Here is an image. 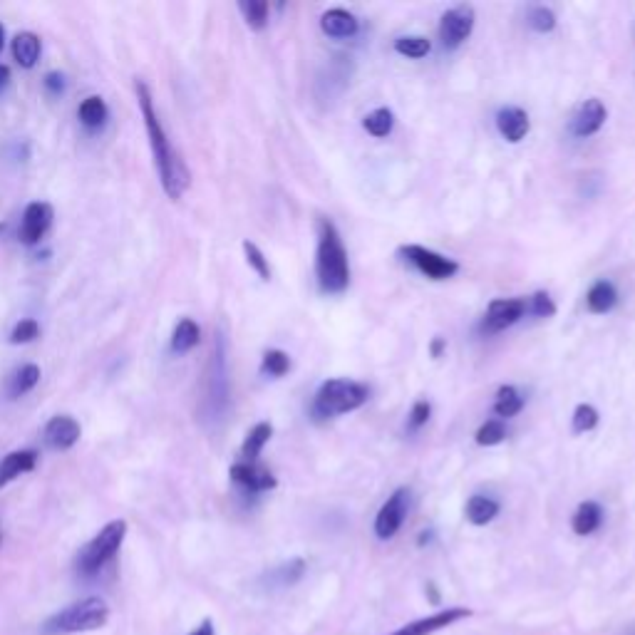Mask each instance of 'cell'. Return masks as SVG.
<instances>
[{
  "label": "cell",
  "mask_w": 635,
  "mask_h": 635,
  "mask_svg": "<svg viewBox=\"0 0 635 635\" xmlns=\"http://www.w3.org/2000/svg\"><path fill=\"white\" fill-rule=\"evenodd\" d=\"M134 90H137L139 110H142L144 127H147L149 144H152V154H154V162H157V172H159V179H162V187L164 191H167L169 199L174 201L182 199L184 191L189 189V182H191L187 162L179 157V152L172 147V142H169L162 120H159L157 110H154V100H152V92H149L147 82L137 80L134 82Z\"/></svg>",
  "instance_id": "obj_1"
},
{
  "label": "cell",
  "mask_w": 635,
  "mask_h": 635,
  "mask_svg": "<svg viewBox=\"0 0 635 635\" xmlns=\"http://www.w3.org/2000/svg\"><path fill=\"white\" fill-rule=\"evenodd\" d=\"M318 256H316V273L318 283L325 293H343L350 283L348 254L340 241L338 229L333 221L323 219L318 226Z\"/></svg>",
  "instance_id": "obj_2"
},
{
  "label": "cell",
  "mask_w": 635,
  "mask_h": 635,
  "mask_svg": "<svg viewBox=\"0 0 635 635\" xmlns=\"http://www.w3.org/2000/svg\"><path fill=\"white\" fill-rule=\"evenodd\" d=\"M110 621V606L102 598H82V601L70 603L63 611L53 613L43 623L45 635H72V633H90L100 631Z\"/></svg>",
  "instance_id": "obj_3"
},
{
  "label": "cell",
  "mask_w": 635,
  "mask_h": 635,
  "mask_svg": "<svg viewBox=\"0 0 635 635\" xmlns=\"http://www.w3.org/2000/svg\"><path fill=\"white\" fill-rule=\"evenodd\" d=\"M368 400V387L355 380H328L318 390L316 402H313V417L316 420H328V417L345 415V412L358 410Z\"/></svg>",
  "instance_id": "obj_4"
},
{
  "label": "cell",
  "mask_w": 635,
  "mask_h": 635,
  "mask_svg": "<svg viewBox=\"0 0 635 635\" xmlns=\"http://www.w3.org/2000/svg\"><path fill=\"white\" fill-rule=\"evenodd\" d=\"M125 536H127V521L122 519L110 521V524H107L105 529L95 536V539L87 541L85 549L80 551V556H77V571L85 573V576H95V573H100L112 559H115L122 541H125Z\"/></svg>",
  "instance_id": "obj_5"
},
{
  "label": "cell",
  "mask_w": 635,
  "mask_h": 635,
  "mask_svg": "<svg viewBox=\"0 0 635 635\" xmlns=\"http://www.w3.org/2000/svg\"><path fill=\"white\" fill-rule=\"evenodd\" d=\"M400 254L405 256L407 263H412L417 271L425 273L432 281H445V278H452L459 271L457 261L435 254V251L425 249V246H402Z\"/></svg>",
  "instance_id": "obj_6"
},
{
  "label": "cell",
  "mask_w": 635,
  "mask_h": 635,
  "mask_svg": "<svg viewBox=\"0 0 635 635\" xmlns=\"http://www.w3.org/2000/svg\"><path fill=\"white\" fill-rule=\"evenodd\" d=\"M474 28V8L472 5H457L442 15L440 40L447 50L459 48L472 35Z\"/></svg>",
  "instance_id": "obj_7"
},
{
  "label": "cell",
  "mask_w": 635,
  "mask_h": 635,
  "mask_svg": "<svg viewBox=\"0 0 635 635\" xmlns=\"http://www.w3.org/2000/svg\"><path fill=\"white\" fill-rule=\"evenodd\" d=\"M407 497H410V494H407L405 489H397V492L382 504L378 516H375V534H378V539L387 541L400 531L402 521H405L407 516Z\"/></svg>",
  "instance_id": "obj_8"
},
{
  "label": "cell",
  "mask_w": 635,
  "mask_h": 635,
  "mask_svg": "<svg viewBox=\"0 0 635 635\" xmlns=\"http://www.w3.org/2000/svg\"><path fill=\"white\" fill-rule=\"evenodd\" d=\"M469 616H472V611H469V608H445V611L432 613V616L420 618V621L407 623V626L397 628V631L390 633V635H432V633L442 631V628L454 626L457 621H464V618H469Z\"/></svg>",
  "instance_id": "obj_9"
},
{
  "label": "cell",
  "mask_w": 635,
  "mask_h": 635,
  "mask_svg": "<svg viewBox=\"0 0 635 635\" xmlns=\"http://www.w3.org/2000/svg\"><path fill=\"white\" fill-rule=\"evenodd\" d=\"M50 224H53V206L45 201H35L25 209L23 224H20V241L25 246H35L45 234H48Z\"/></svg>",
  "instance_id": "obj_10"
},
{
  "label": "cell",
  "mask_w": 635,
  "mask_h": 635,
  "mask_svg": "<svg viewBox=\"0 0 635 635\" xmlns=\"http://www.w3.org/2000/svg\"><path fill=\"white\" fill-rule=\"evenodd\" d=\"M526 311H529V306H526L524 298L492 301L489 303L487 316H484V330H487V333H499V330L514 325L519 318H524Z\"/></svg>",
  "instance_id": "obj_11"
},
{
  "label": "cell",
  "mask_w": 635,
  "mask_h": 635,
  "mask_svg": "<svg viewBox=\"0 0 635 635\" xmlns=\"http://www.w3.org/2000/svg\"><path fill=\"white\" fill-rule=\"evenodd\" d=\"M82 430L80 422L70 415H58L45 425V445L50 449H58V452H65V449L75 447L77 440H80Z\"/></svg>",
  "instance_id": "obj_12"
},
{
  "label": "cell",
  "mask_w": 635,
  "mask_h": 635,
  "mask_svg": "<svg viewBox=\"0 0 635 635\" xmlns=\"http://www.w3.org/2000/svg\"><path fill=\"white\" fill-rule=\"evenodd\" d=\"M231 479L239 487L249 489V492H266V489L276 487V477L268 469L258 467L256 462H239L231 467Z\"/></svg>",
  "instance_id": "obj_13"
},
{
  "label": "cell",
  "mask_w": 635,
  "mask_h": 635,
  "mask_svg": "<svg viewBox=\"0 0 635 635\" xmlns=\"http://www.w3.org/2000/svg\"><path fill=\"white\" fill-rule=\"evenodd\" d=\"M603 122H606V107H603V102L586 100L581 105V110L576 112V117H573L571 129L576 137H591V134H596L603 127Z\"/></svg>",
  "instance_id": "obj_14"
},
{
  "label": "cell",
  "mask_w": 635,
  "mask_h": 635,
  "mask_svg": "<svg viewBox=\"0 0 635 635\" xmlns=\"http://www.w3.org/2000/svg\"><path fill=\"white\" fill-rule=\"evenodd\" d=\"M497 127L507 142L516 144L526 137V132H529V115H526L524 110H519V107H504L497 115Z\"/></svg>",
  "instance_id": "obj_15"
},
{
  "label": "cell",
  "mask_w": 635,
  "mask_h": 635,
  "mask_svg": "<svg viewBox=\"0 0 635 635\" xmlns=\"http://www.w3.org/2000/svg\"><path fill=\"white\" fill-rule=\"evenodd\" d=\"M38 464V452L35 449H20V452H10L8 457L0 462V487L13 482L15 477L25 472H33Z\"/></svg>",
  "instance_id": "obj_16"
},
{
  "label": "cell",
  "mask_w": 635,
  "mask_h": 635,
  "mask_svg": "<svg viewBox=\"0 0 635 635\" xmlns=\"http://www.w3.org/2000/svg\"><path fill=\"white\" fill-rule=\"evenodd\" d=\"M320 28L330 38H353L358 33V18L353 13L343 8H333L328 13H323L320 18Z\"/></svg>",
  "instance_id": "obj_17"
},
{
  "label": "cell",
  "mask_w": 635,
  "mask_h": 635,
  "mask_svg": "<svg viewBox=\"0 0 635 635\" xmlns=\"http://www.w3.org/2000/svg\"><path fill=\"white\" fill-rule=\"evenodd\" d=\"M40 50H43V45H40V38L35 33H18L13 38V58L25 70L35 67L40 58Z\"/></svg>",
  "instance_id": "obj_18"
},
{
  "label": "cell",
  "mask_w": 635,
  "mask_h": 635,
  "mask_svg": "<svg viewBox=\"0 0 635 635\" xmlns=\"http://www.w3.org/2000/svg\"><path fill=\"white\" fill-rule=\"evenodd\" d=\"M618 303V293L613 288V283L598 281L593 283L591 291L586 296V306L591 313H608Z\"/></svg>",
  "instance_id": "obj_19"
},
{
  "label": "cell",
  "mask_w": 635,
  "mask_h": 635,
  "mask_svg": "<svg viewBox=\"0 0 635 635\" xmlns=\"http://www.w3.org/2000/svg\"><path fill=\"white\" fill-rule=\"evenodd\" d=\"M601 519H603V511L596 502H583L581 507L576 509V514H573L571 526L578 536H588L601 526Z\"/></svg>",
  "instance_id": "obj_20"
},
{
  "label": "cell",
  "mask_w": 635,
  "mask_h": 635,
  "mask_svg": "<svg viewBox=\"0 0 635 635\" xmlns=\"http://www.w3.org/2000/svg\"><path fill=\"white\" fill-rule=\"evenodd\" d=\"M77 115H80V122L87 129H100V127H105L107 117H110V110H107V105L102 97L92 95V97H87L85 102H82L80 112H77Z\"/></svg>",
  "instance_id": "obj_21"
},
{
  "label": "cell",
  "mask_w": 635,
  "mask_h": 635,
  "mask_svg": "<svg viewBox=\"0 0 635 635\" xmlns=\"http://www.w3.org/2000/svg\"><path fill=\"white\" fill-rule=\"evenodd\" d=\"M303 573H306V561L293 559L288 561V564L273 569L271 573H266V583L273 588H286V586H293L296 581H301Z\"/></svg>",
  "instance_id": "obj_22"
},
{
  "label": "cell",
  "mask_w": 635,
  "mask_h": 635,
  "mask_svg": "<svg viewBox=\"0 0 635 635\" xmlns=\"http://www.w3.org/2000/svg\"><path fill=\"white\" fill-rule=\"evenodd\" d=\"M199 338H201V330L194 320L191 318L179 320L177 328H174L172 333V350L174 353H189L191 348L199 345Z\"/></svg>",
  "instance_id": "obj_23"
},
{
  "label": "cell",
  "mask_w": 635,
  "mask_h": 635,
  "mask_svg": "<svg viewBox=\"0 0 635 635\" xmlns=\"http://www.w3.org/2000/svg\"><path fill=\"white\" fill-rule=\"evenodd\" d=\"M38 382H40V368H38V365H33V363L23 365V368H18L13 375H10L8 395L15 400V397H20V395H25V392L33 390V387L38 385Z\"/></svg>",
  "instance_id": "obj_24"
},
{
  "label": "cell",
  "mask_w": 635,
  "mask_h": 635,
  "mask_svg": "<svg viewBox=\"0 0 635 635\" xmlns=\"http://www.w3.org/2000/svg\"><path fill=\"white\" fill-rule=\"evenodd\" d=\"M497 514H499V502H494L492 497H482V494H477V497H472L467 502V519L472 521L474 526L489 524V521H492Z\"/></svg>",
  "instance_id": "obj_25"
},
{
  "label": "cell",
  "mask_w": 635,
  "mask_h": 635,
  "mask_svg": "<svg viewBox=\"0 0 635 635\" xmlns=\"http://www.w3.org/2000/svg\"><path fill=\"white\" fill-rule=\"evenodd\" d=\"M271 435H273V427L268 425V422H258L254 430L249 432V437L244 440V447H241V457H244V462H256L261 449L266 447L268 440H271Z\"/></svg>",
  "instance_id": "obj_26"
},
{
  "label": "cell",
  "mask_w": 635,
  "mask_h": 635,
  "mask_svg": "<svg viewBox=\"0 0 635 635\" xmlns=\"http://www.w3.org/2000/svg\"><path fill=\"white\" fill-rule=\"evenodd\" d=\"M521 407H524V397H521L519 392L514 390V387H511V385L499 387L497 402H494V412H497L499 417L519 415Z\"/></svg>",
  "instance_id": "obj_27"
},
{
  "label": "cell",
  "mask_w": 635,
  "mask_h": 635,
  "mask_svg": "<svg viewBox=\"0 0 635 635\" xmlns=\"http://www.w3.org/2000/svg\"><path fill=\"white\" fill-rule=\"evenodd\" d=\"M241 13H244L246 23L254 30H263L268 23V3L263 0H241L239 3Z\"/></svg>",
  "instance_id": "obj_28"
},
{
  "label": "cell",
  "mask_w": 635,
  "mask_h": 635,
  "mask_svg": "<svg viewBox=\"0 0 635 635\" xmlns=\"http://www.w3.org/2000/svg\"><path fill=\"white\" fill-rule=\"evenodd\" d=\"M395 50L400 55H405V58H425L427 53L432 50L430 40L422 38V35H407V38H400L395 43Z\"/></svg>",
  "instance_id": "obj_29"
},
{
  "label": "cell",
  "mask_w": 635,
  "mask_h": 635,
  "mask_svg": "<svg viewBox=\"0 0 635 635\" xmlns=\"http://www.w3.org/2000/svg\"><path fill=\"white\" fill-rule=\"evenodd\" d=\"M392 122H395V117H392L390 110H385V107H380V110L370 112L368 117H365L363 127L368 129L373 137H387V134L392 132Z\"/></svg>",
  "instance_id": "obj_30"
},
{
  "label": "cell",
  "mask_w": 635,
  "mask_h": 635,
  "mask_svg": "<svg viewBox=\"0 0 635 635\" xmlns=\"http://www.w3.org/2000/svg\"><path fill=\"white\" fill-rule=\"evenodd\" d=\"M261 370L266 375H273V378H281V375H286L288 370H291V358H288L283 350H268V353L263 355Z\"/></svg>",
  "instance_id": "obj_31"
},
{
  "label": "cell",
  "mask_w": 635,
  "mask_h": 635,
  "mask_svg": "<svg viewBox=\"0 0 635 635\" xmlns=\"http://www.w3.org/2000/svg\"><path fill=\"white\" fill-rule=\"evenodd\" d=\"M38 335H40L38 320L25 318V320H20V323L13 328V333H10V343H13V345L33 343V340L38 338Z\"/></svg>",
  "instance_id": "obj_32"
},
{
  "label": "cell",
  "mask_w": 635,
  "mask_h": 635,
  "mask_svg": "<svg viewBox=\"0 0 635 635\" xmlns=\"http://www.w3.org/2000/svg\"><path fill=\"white\" fill-rule=\"evenodd\" d=\"M529 25L536 33H551L556 28V15L549 8H534L529 13Z\"/></svg>",
  "instance_id": "obj_33"
},
{
  "label": "cell",
  "mask_w": 635,
  "mask_h": 635,
  "mask_svg": "<svg viewBox=\"0 0 635 635\" xmlns=\"http://www.w3.org/2000/svg\"><path fill=\"white\" fill-rule=\"evenodd\" d=\"M507 437V430H504V425L499 420H489L487 425H482V430L477 432V442L479 445H499V442Z\"/></svg>",
  "instance_id": "obj_34"
},
{
  "label": "cell",
  "mask_w": 635,
  "mask_h": 635,
  "mask_svg": "<svg viewBox=\"0 0 635 635\" xmlns=\"http://www.w3.org/2000/svg\"><path fill=\"white\" fill-rule=\"evenodd\" d=\"M244 251H246V258H249L251 268H254L263 281H268V278H271V268H268V261L266 256H263V251L258 249L256 244H251V241H244Z\"/></svg>",
  "instance_id": "obj_35"
},
{
  "label": "cell",
  "mask_w": 635,
  "mask_h": 635,
  "mask_svg": "<svg viewBox=\"0 0 635 635\" xmlns=\"http://www.w3.org/2000/svg\"><path fill=\"white\" fill-rule=\"evenodd\" d=\"M598 425V412L591 405H578L573 412V430L588 432Z\"/></svg>",
  "instance_id": "obj_36"
},
{
  "label": "cell",
  "mask_w": 635,
  "mask_h": 635,
  "mask_svg": "<svg viewBox=\"0 0 635 635\" xmlns=\"http://www.w3.org/2000/svg\"><path fill=\"white\" fill-rule=\"evenodd\" d=\"M529 311L534 313V316H539V318H551V316H554V313H556V306H554V303H551L549 293L539 291V293H534V298H531Z\"/></svg>",
  "instance_id": "obj_37"
},
{
  "label": "cell",
  "mask_w": 635,
  "mask_h": 635,
  "mask_svg": "<svg viewBox=\"0 0 635 635\" xmlns=\"http://www.w3.org/2000/svg\"><path fill=\"white\" fill-rule=\"evenodd\" d=\"M430 412H432L430 402H425V400L415 402V407H412V415H410V425L415 427V430L417 427L427 425V420H430Z\"/></svg>",
  "instance_id": "obj_38"
},
{
  "label": "cell",
  "mask_w": 635,
  "mask_h": 635,
  "mask_svg": "<svg viewBox=\"0 0 635 635\" xmlns=\"http://www.w3.org/2000/svg\"><path fill=\"white\" fill-rule=\"evenodd\" d=\"M45 90H48L50 95H60V92L65 90V77L60 75V72H50V75L45 77Z\"/></svg>",
  "instance_id": "obj_39"
},
{
  "label": "cell",
  "mask_w": 635,
  "mask_h": 635,
  "mask_svg": "<svg viewBox=\"0 0 635 635\" xmlns=\"http://www.w3.org/2000/svg\"><path fill=\"white\" fill-rule=\"evenodd\" d=\"M189 635H216V633H214V623H211V621H201L199 626H196L194 631H191Z\"/></svg>",
  "instance_id": "obj_40"
},
{
  "label": "cell",
  "mask_w": 635,
  "mask_h": 635,
  "mask_svg": "<svg viewBox=\"0 0 635 635\" xmlns=\"http://www.w3.org/2000/svg\"><path fill=\"white\" fill-rule=\"evenodd\" d=\"M10 85V67L0 65V92H5V87Z\"/></svg>",
  "instance_id": "obj_41"
},
{
  "label": "cell",
  "mask_w": 635,
  "mask_h": 635,
  "mask_svg": "<svg viewBox=\"0 0 635 635\" xmlns=\"http://www.w3.org/2000/svg\"><path fill=\"white\" fill-rule=\"evenodd\" d=\"M442 350H445V340L442 338H437L435 343H432V355H435V358H440L442 355Z\"/></svg>",
  "instance_id": "obj_42"
},
{
  "label": "cell",
  "mask_w": 635,
  "mask_h": 635,
  "mask_svg": "<svg viewBox=\"0 0 635 635\" xmlns=\"http://www.w3.org/2000/svg\"><path fill=\"white\" fill-rule=\"evenodd\" d=\"M3 45H5V30L3 25H0V50H3Z\"/></svg>",
  "instance_id": "obj_43"
},
{
  "label": "cell",
  "mask_w": 635,
  "mask_h": 635,
  "mask_svg": "<svg viewBox=\"0 0 635 635\" xmlns=\"http://www.w3.org/2000/svg\"><path fill=\"white\" fill-rule=\"evenodd\" d=\"M0 544H3V524H0Z\"/></svg>",
  "instance_id": "obj_44"
}]
</instances>
